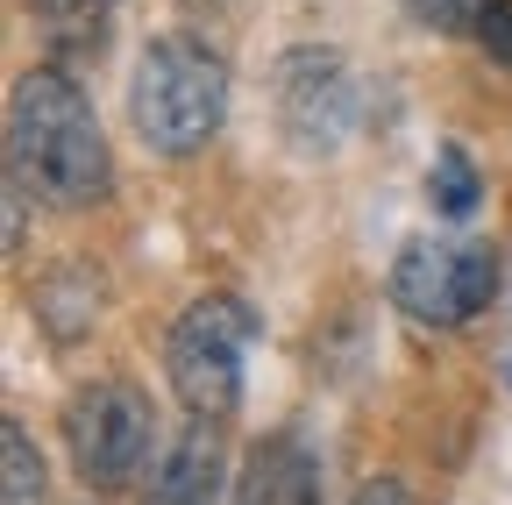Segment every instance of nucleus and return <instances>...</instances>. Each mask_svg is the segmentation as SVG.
I'll return each instance as SVG.
<instances>
[{"instance_id":"nucleus-1","label":"nucleus","mask_w":512,"mask_h":505,"mask_svg":"<svg viewBox=\"0 0 512 505\" xmlns=\"http://www.w3.org/2000/svg\"><path fill=\"white\" fill-rule=\"evenodd\" d=\"M8 171L43 207L107 200L114 164H107L100 114L64 65H36L15 79V93H8Z\"/></svg>"},{"instance_id":"nucleus-2","label":"nucleus","mask_w":512,"mask_h":505,"mask_svg":"<svg viewBox=\"0 0 512 505\" xmlns=\"http://www.w3.org/2000/svg\"><path fill=\"white\" fill-rule=\"evenodd\" d=\"M128 121L157 157H192L207 150L228 121V65L200 36H157L128 86Z\"/></svg>"},{"instance_id":"nucleus-3","label":"nucleus","mask_w":512,"mask_h":505,"mask_svg":"<svg viewBox=\"0 0 512 505\" xmlns=\"http://www.w3.org/2000/svg\"><path fill=\"white\" fill-rule=\"evenodd\" d=\"M249 342H256V313H249L235 292L192 299V306L178 313L171 342H164V370H171L178 406H185V413H207V420H228V413L242 406Z\"/></svg>"},{"instance_id":"nucleus-4","label":"nucleus","mask_w":512,"mask_h":505,"mask_svg":"<svg viewBox=\"0 0 512 505\" xmlns=\"http://www.w3.org/2000/svg\"><path fill=\"white\" fill-rule=\"evenodd\" d=\"M150 441H157V406L128 377H93V385L64 399V449H72L79 484H93V491H121L143 470Z\"/></svg>"},{"instance_id":"nucleus-5","label":"nucleus","mask_w":512,"mask_h":505,"mask_svg":"<svg viewBox=\"0 0 512 505\" xmlns=\"http://www.w3.org/2000/svg\"><path fill=\"white\" fill-rule=\"evenodd\" d=\"M392 299L420 328H470L498 299V257L477 242H406L392 264Z\"/></svg>"},{"instance_id":"nucleus-6","label":"nucleus","mask_w":512,"mask_h":505,"mask_svg":"<svg viewBox=\"0 0 512 505\" xmlns=\"http://www.w3.org/2000/svg\"><path fill=\"white\" fill-rule=\"evenodd\" d=\"M278 129L299 157H335L356 129V79L335 50L278 57Z\"/></svg>"},{"instance_id":"nucleus-7","label":"nucleus","mask_w":512,"mask_h":505,"mask_svg":"<svg viewBox=\"0 0 512 505\" xmlns=\"http://www.w3.org/2000/svg\"><path fill=\"white\" fill-rule=\"evenodd\" d=\"M228 484V449H221V420L185 413L178 434H164L157 470L143 484V505H221Z\"/></svg>"},{"instance_id":"nucleus-8","label":"nucleus","mask_w":512,"mask_h":505,"mask_svg":"<svg viewBox=\"0 0 512 505\" xmlns=\"http://www.w3.org/2000/svg\"><path fill=\"white\" fill-rule=\"evenodd\" d=\"M235 505H320V456L299 434H264L242 463Z\"/></svg>"},{"instance_id":"nucleus-9","label":"nucleus","mask_w":512,"mask_h":505,"mask_svg":"<svg viewBox=\"0 0 512 505\" xmlns=\"http://www.w3.org/2000/svg\"><path fill=\"white\" fill-rule=\"evenodd\" d=\"M36 15V36L50 50V65H93L107 50V0H29Z\"/></svg>"},{"instance_id":"nucleus-10","label":"nucleus","mask_w":512,"mask_h":505,"mask_svg":"<svg viewBox=\"0 0 512 505\" xmlns=\"http://www.w3.org/2000/svg\"><path fill=\"white\" fill-rule=\"evenodd\" d=\"M0 505H43V456L22 420L0 427Z\"/></svg>"},{"instance_id":"nucleus-11","label":"nucleus","mask_w":512,"mask_h":505,"mask_svg":"<svg viewBox=\"0 0 512 505\" xmlns=\"http://www.w3.org/2000/svg\"><path fill=\"white\" fill-rule=\"evenodd\" d=\"M427 200H434L441 221H470V214H477V171H470V157H463L456 143L434 157V171H427Z\"/></svg>"},{"instance_id":"nucleus-12","label":"nucleus","mask_w":512,"mask_h":505,"mask_svg":"<svg viewBox=\"0 0 512 505\" xmlns=\"http://www.w3.org/2000/svg\"><path fill=\"white\" fill-rule=\"evenodd\" d=\"M484 8H491V0H406V15L420 29H434V36H477Z\"/></svg>"},{"instance_id":"nucleus-13","label":"nucleus","mask_w":512,"mask_h":505,"mask_svg":"<svg viewBox=\"0 0 512 505\" xmlns=\"http://www.w3.org/2000/svg\"><path fill=\"white\" fill-rule=\"evenodd\" d=\"M477 43H484V57H491V65H505V72H512V0H491V8H484Z\"/></svg>"},{"instance_id":"nucleus-14","label":"nucleus","mask_w":512,"mask_h":505,"mask_svg":"<svg viewBox=\"0 0 512 505\" xmlns=\"http://www.w3.org/2000/svg\"><path fill=\"white\" fill-rule=\"evenodd\" d=\"M349 505H413V491H406L399 477H370V484H363Z\"/></svg>"},{"instance_id":"nucleus-15","label":"nucleus","mask_w":512,"mask_h":505,"mask_svg":"<svg viewBox=\"0 0 512 505\" xmlns=\"http://www.w3.org/2000/svg\"><path fill=\"white\" fill-rule=\"evenodd\" d=\"M185 8H207V15H214V8H228V0H185Z\"/></svg>"}]
</instances>
